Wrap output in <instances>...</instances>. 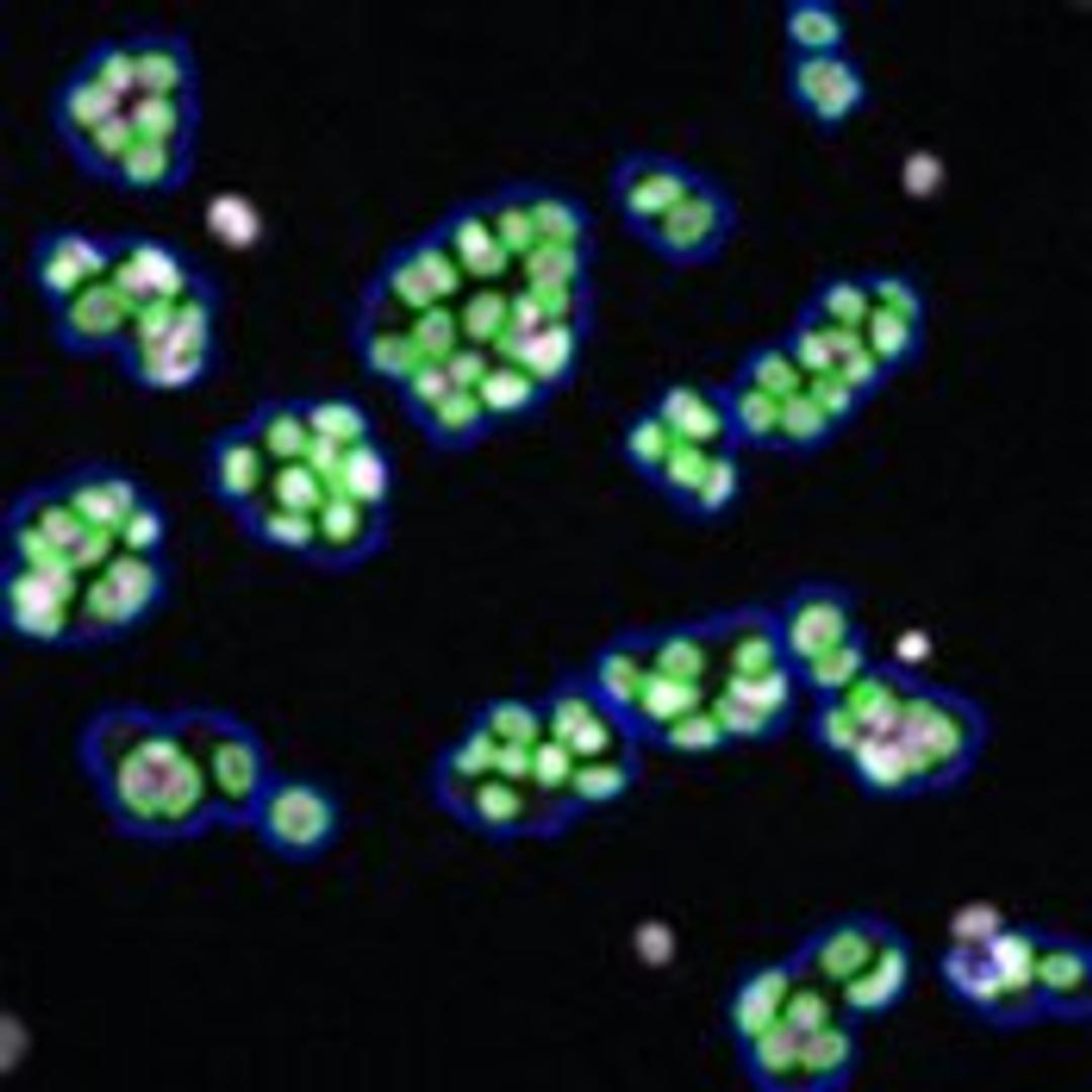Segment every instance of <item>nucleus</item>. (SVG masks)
Listing matches in <instances>:
<instances>
[{"mask_svg":"<svg viewBox=\"0 0 1092 1092\" xmlns=\"http://www.w3.org/2000/svg\"><path fill=\"white\" fill-rule=\"evenodd\" d=\"M221 308L211 274L186 295L135 316L112 360L121 378L155 396L206 386L221 362Z\"/></svg>","mask_w":1092,"mask_h":1092,"instance_id":"nucleus-12","label":"nucleus"},{"mask_svg":"<svg viewBox=\"0 0 1092 1092\" xmlns=\"http://www.w3.org/2000/svg\"><path fill=\"white\" fill-rule=\"evenodd\" d=\"M280 412L213 434L205 488L250 543L328 573L353 572L387 547L396 477L372 429Z\"/></svg>","mask_w":1092,"mask_h":1092,"instance_id":"nucleus-2","label":"nucleus"},{"mask_svg":"<svg viewBox=\"0 0 1092 1092\" xmlns=\"http://www.w3.org/2000/svg\"><path fill=\"white\" fill-rule=\"evenodd\" d=\"M52 346L78 362L116 356L134 316L128 304L105 277L47 312Z\"/></svg>","mask_w":1092,"mask_h":1092,"instance_id":"nucleus-20","label":"nucleus"},{"mask_svg":"<svg viewBox=\"0 0 1092 1092\" xmlns=\"http://www.w3.org/2000/svg\"><path fill=\"white\" fill-rule=\"evenodd\" d=\"M740 224L736 196L708 173L640 238L669 264L695 270L712 264L728 251Z\"/></svg>","mask_w":1092,"mask_h":1092,"instance_id":"nucleus-15","label":"nucleus"},{"mask_svg":"<svg viewBox=\"0 0 1092 1092\" xmlns=\"http://www.w3.org/2000/svg\"><path fill=\"white\" fill-rule=\"evenodd\" d=\"M940 985L965 1014L995 1032L1065 1027L1053 927L1005 922L945 947Z\"/></svg>","mask_w":1092,"mask_h":1092,"instance_id":"nucleus-8","label":"nucleus"},{"mask_svg":"<svg viewBox=\"0 0 1092 1092\" xmlns=\"http://www.w3.org/2000/svg\"><path fill=\"white\" fill-rule=\"evenodd\" d=\"M348 814L336 789L317 776L279 769L246 828L273 858L309 866L340 844Z\"/></svg>","mask_w":1092,"mask_h":1092,"instance_id":"nucleus-14","label":"nucleus"},{"mask_svg":"<svg viewBox=\"0 0 1092 1092\" xmlns=\"http://www.w3.org/2000/svg\"><path fill=\"white\" fill-rule=\"evenodd\" d=\"M211 273L176 241L145 231H114L107 275L133 316L175 301Z\"/></svg>","mask_w":1092,"mask_h":1092,"instance_id":"nucleus-16","label":"nucleus"},{"mask_svg":"<svg viewBox=\"0 0 1092 1092\" xmlns=\"http://www.w3.org/2000/svg\"><path fill=\"white\" fill-rule=\"evenodd\" d=\"M925 334L915 287L867 272L821 280L778 336L807 372L862 412L918 360Z\"/></svg>","mask_w":1092,"mask_h":1092,"instance_id":"nucleus-7","label":"nucleus"},{"mask_svg":"<svg viewBox=\"0 0 1092 1092\" xmlns=\"http://www.w3.org/2000/svg\"><path fill=\"white\" fill-rule=\"evenodd\" d=\"M75 755L119 837L165 846L218 830L181 706L106 703L81 724Z\"/></svg>","mask_w":1092,"mask_h":1092,"instance_id":"nucleus-6","label":"nucleus"},{"mask_svg":"<svg viewBox=\"0 0 1092 1092\" xmlns=\"http://www.w3.org/2000/svg\"><path fill=\"white\" fill-rule=\"evenodd\" d=\"M170 533L154 488L113 462H80L21 487L0 520L2 632L43 653L134 635L170 597Z\"/></svg>","mask_w":1092,"mask_h":1092,"instance_id":"nucleus-1","label":"nucleus"},{"mask_svg":"<svg viewBox=\"0 0 1092 1092\" xmlns=\"http://www.w3.org/2000/svg\"><path fill=\"white\" fill-rule=\"evenodd\" d=\"M833 694L829 740L878 799L905 802L951 790L987 748L990 720L976 698L900 663L867 662Z\"/></svg>","mask_w":1092,"mask_h":1092,"instance_id":"nucleus-5","label":"nucleus"},{"mask_svg":"<svg viewBox=\"0 0 1092 1092\" xmlns=\"http://www.w3.org/2000/svg\"><path fill=\"white\" fill-rule=\"evenodd\" d=\"M938 162L927 154L911 157L903 172L906 189L915 195H926L933 191L941 179Z\"/></svg>","mask_w":1092,"mask_h":1092,"instance_id":"nucleus-22","label":"nucleus"},{"mask_svg":"<svg viewBox=\"0 0 1092 1092\" xmlns=\"http://www.w3.org/2000/svg\"><path fill=\"white\" fill-rule=\"evenodd\" d=\"M784 53L819 54L847 50V23L832 0H788L781 11Z\"/></svg>","mask_w":1092,"mask_h":1092,"instance_id":"nucleus-21","label":"nucleus"},{"mask_svg":"<svg viewBox=\"0 0 1092 1092\" xmlns=\"http://www.w3.org/2000/svg\"><path fill=\"white\" fill-rule=\"evenodd\" d=\"M181 707L216 829L246 831L280 769L267 738L231 709L207 704Z\"/></svg>","mask_w":1092,"mask_h":1092,"instance_id":"nucleus-13","label":"nucleus"},{"mask_svg":"<svg viewBox=\"0 0 1092 1092\" xmlns=\"http://www.w3.org/2000/svg\"><path fill=\"white\" fill-rule=\"evenodd\" d=\"M428 791L447 819L493 840L555 838L591 815L580 762L542 694L477 706L434 756Z\"/></svg>","mask_w":1092,"mask_h":1092,"instance_id":"nucleus-4","label":"nucleus"},{"mask_svg":"<svg viewBox=\"0 0 1092 1092\" xmlns=\"http://www.w3.org/2000/svg\"><path fill=\"white\" fill-rule=\"evenodd\" d=\"M862 1030L824 987L797 971L769 1018L736 1048L761 1089L838 1091L861 1066Z\"/></svg>","mask_w":1092,"mask_h":1092,"instance_id":"nucleus-9","label":"nucleus"},{"mask_svg":"<svg viewBox=\"0 0 1092 1092\" xmlns=\"http://www.w3.org/2000/svg\"><path fill=\"white\" fill-rule=\"evenodd\" d=\"M781 83L791 111L821 136L837 132L865 97L863 76L847 50L784 53Z\"/></svg>","mask_w":1092,"mask_h":1092,"instance_id":"nucleus-19","label":"nucleus"},{"mask_svg":"<svg viewBox=\"0 0 1092 1092\" xmlns=\"http://www.w3.org/2000/svg\"><path fill=\"white\" fill-rule=\"evenodd\" d=\"M113 255L114 231L68 224L46 227L27 247V286L47 314L107 277Z\"/></svg>","mask_w":1092,"mask_h":1092,"instance_id":"nucleus-17","label":"nucleus"},{"mask_svg":"<svg viewBox=\"0 0 1092 1092\" xmlns=\"http://www.w3.org/2000/svg\"><path fill=\"white\" fill-rule=\"evenodd\" d=\"M718 385L740 445L813 449L857 417L798 364L778 336L751 348Z\"/></svg>","mask_w":1092,"mask_h":1092,"instance_id":"nucleus-10","label":"nucleus"},{"mask_svg":"<svg viewBox=\"0 0 1092 1092\" xmlns=\"http://www.w3.org/2000/svg\"><path fill=\"white\" fill-rule=\"evenodd\" d=\"M203 106L191 39L177 30L138 29L87 45L54 83L47 113L85 178L126 194L166 196L195 172Z\"/></svg>","mask_w":1092,"mask_h":1092,"instance_id":"nucleus-3","label":"nucleus"},{"mask_svg":"<svg viewBox=\"0 0 1092 1092\" xmlns=\"http://www.w3.org/2000/svg\"><path fill=\"white\" fill-rule=\"evenodd\" d=\"M707 174L672 151L636 148L613 164L608 177V196L627 227L640 238Z\"/></svg>","mask_w":1092,"mask_h":1092,"instance_id":"nucleus-18","label":"nucleus"},{"mask_svg":"<svg viewBox=\"0 0 1092 1092\" xmlns=\"http://www.w3.org/2000/svg\"><path fill=\"white\" fill-rule=\"evenodd\" d=\"M791 957L862 1026L899 1010L916 980L913 938L893 918L872 911L834 918L808 935Z\"/></svg>","mask_w":1092,"mask_h":1092,"instance_id":"nucleus-11","label":"nucleus"}]
</instances>
